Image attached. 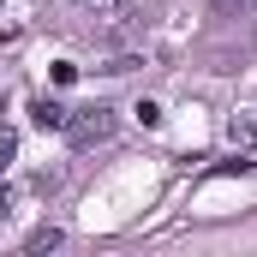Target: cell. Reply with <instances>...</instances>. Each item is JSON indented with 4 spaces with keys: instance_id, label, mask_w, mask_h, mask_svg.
Here are the masks:
<instances>
[{
    "instance_id": "cell-5",
    "label": "cell",
    "mask_w": 257,
    "mask_h": 257,
    "mask_svg": "<svg viewBox=\"0 0 257 257\" xmlns=\"http://www.w3.org/2000/svg\"><path fill=\"white\" fill-rule=\"evenodd\" d=\"M12 156H18V138H12V132H0V174L12 168Z\"/></svg>"
},
{
    "instance_id": "cell-3",
    "label": "cell",
    "mask_w": 257,
    "mask_h": 257,
    "mask_svg": "<svg viewBox=\"0 0 257 257\" xmlns=\"http://www.w3.org/2000/svg\"><path fill=\"white\" fill-rule=\"evenodd\" d=\"M60 245H66V233H60V227H36V233L24 239V251H30V257H36V251H60Z\"/></svg>"
},
{
    "instance_id": "cell-4",
    "label": "cell",
    "mask_w": 257,
    "mask_h": 257,
    "mask_svg": "<svg viewBox=\"0 0 257 257\" xmlns=\"http://www.w3.org/2000/svg\"><path fill=\"white\" fill-rule=\"evenodd\" d=\"M233 144H257V108H245L239 120H233V132H227Z\"/></svg>"
},
{
    "instance_id": "cell-1",
    "label": "cell",
    "mask_w": 257,
    "mask_h": 257,
    "mask_svg": "<svg viewBox=\"0 0 257 257\" xmlns=\"http://www.w3.org/2000/svg\"><path fill=\"white\" fill-rule=\"evenodd\" d=\"M66 138H72L78 150H90V144H108V138H114V108H78V114L66 120Z\"/></svg>"
},
{
    "instance_id": "cell-6",
    "label": "cell",
    "mask_w": 257,
    "mask_h": 257,
    "mask_svg": "<svg viewBox=\"0 0 257 257\" xmlns=\"http://www.w3.org/2000/svg\"><path fill=\"white\" fill-rule=\"evenodd\" d=\"M6 215H12V192L0 186V221H6Z\"/></svg>"
},
{
    "instance_id": "cell-2",
    "label": "cell",
    "mask_w": 257,
    "mask_h": 257,
    "mask_svg": "<svg viewBox=\"0 0 257 257\" xmlns=\"http://www.w3.org/2000/svg\"><path fill=\"white\" fill-rule=\"evenodd\" d=\"M30 120H36L42 132H66V120H72V114H66L60 102H36V108H30Z\"/></svg>"
}]
</instances>
